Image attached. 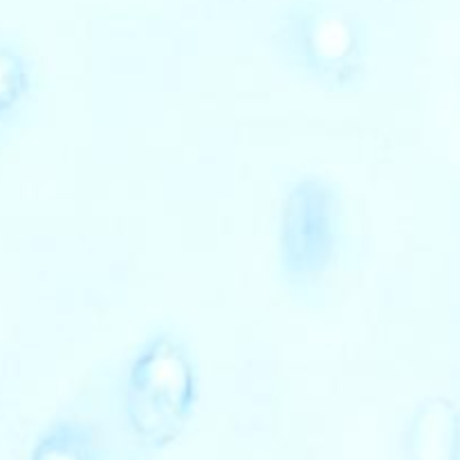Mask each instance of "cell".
<instances>
[{"label":"cell","mask_w":460,"mask_h":460,"mask_svg":"<svg viewBox=\"0 0 460 460\" xmlns=\"http://www.w3.org/2000/svg\"><path fill=\"white\" fill-rule=\"evenodd\" d=\"M196 404V373L187 349L162 332L135 358L124 389L126 425L137 440L164 447L182 434Z\"/></svg>","instance_id":"cell-1"},{"label":"cell","mask_w":460,"mask_h":460,"mask_svg":"<svg viewBox=\"0 0 460 460\" xmlns=\"http://www.w3.org/2000/svg\"><path fill=\"white\" fill-rule=\"evenodd\" d=\"M281 49L313 84L350 88L362 75V40L355 22L335 9H304L281 27Z\"/></svg>","instance_id":"cell-2"},{"label":"cell","mask_w":460,"mask_h":460,"mask_svg":"<svg viewBox=\"0 0 460 460\" xmlns=\"http://www.w3.org/2000/svg\"><path fill=\"white\" fill-rule=\"evenodd\" d=\"M335 250V193L305 178L286 198L281 216L283 268L292 281L322 277Z\"/></svg>","instance_id":"cell-3"},{"label":"cell","mask_w":460,"mask_h":460,"mask_svg":"<svg viewBox=\"0 0 460 460\" xmlns=\"http://www.w3.org/2000/svg\"><path fill=\"white\" fill-rule=\"evenodd\" d=\"M31 460H106L102 434L84 420H61L40 438Z\"/></svg>","instance_id":"cell-4"},{"label":"cell","mask_w":460,"mask_h":460,"mask_svg":"<svg viewBox=\"0 0 460 460\" xmlns=\"http://www.w3.org/2000/svg\"><path fill=\"white\" fill-rule=\"evenodd\" d=\"M30 88V67L7 48H0V115L21 102Z\"/></svg>","instance_id":"cell-5"}]
</instances>
